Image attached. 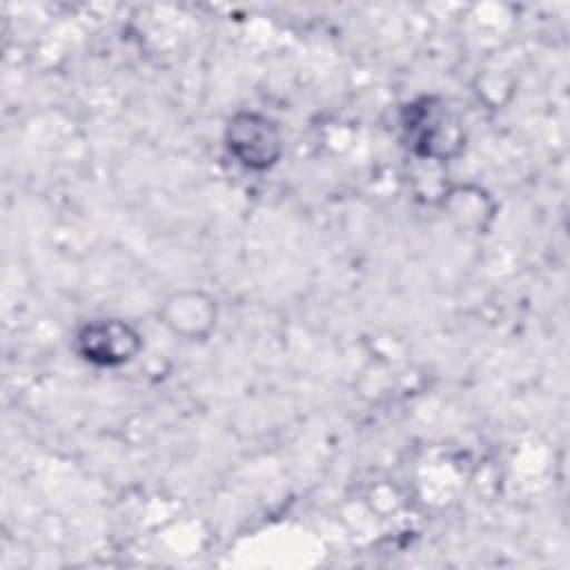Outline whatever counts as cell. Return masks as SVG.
Segmentation results:
<instances>
[{
    "mask_svg": "<svg viewBox=\"0 0 570 570\" xmlns=\"http://www.w3.org/2000/svg\"><path fill=\"white\" fill-rule=\"evenodd\" d=\"M436 200L448 220L463 234H485L497 218V200L474 183L448 185Z\"/></svg>",
    "mask_w": 570,
    "mask_h": 570,
    "instance_id": "5",
    "label": "cell"
},
{
    "mask_svg": "<svg viewBox=\"0 0 570 570\" xmlns=\"http://www.w3.org/2000/svg\"><path fill=\"white\" fill-rule=\"evenodd\" d=\"M158 321L171 336L200 343L218 325V301L203 287H178L158 305Z\"/></svg>",
    "mask_w": 570,
    "mask_h": 570,
    "instance_id": "4",
    "label": "cell"
},
{
    "mask_svg": "<svg viewBox=\"0 0 570 570\" xmlns=\"http://www.w3.org/2000/svg\"><path fill=\"white\" fill-rule=\"evenodd\" d=\"M223 145L229 158L245 171L265 174L285 154V134L269 114L258 109L234 111L223 129Z\"/></svg>",
    "mask_w": 570,
    "mask_h": 570,
    "instance_id": "2",
    "label": "cell"
},
{
    "mask_svg": "<svg viewBox=\"0 0 570 570\" xmlns=\"http://www.w3.org/2000/svg\"><path fill=\"white\" fill-rule=\"evenodd\" d=\"M401 140L410 156L428 165H445L465 149V127L459 111L436 94L407 100L399 111Z\"/></svg>",
    "mask_w": 570,
    "mask_h": 570,
    "instance_id": "1",
    "label": "cell"
},
{
    "mask_svg": "<svg viewBox=\"0 0 570 570\" xmlns=\"http://www.w3.org/2000/svg\"><path fill=\"white\" fill-rule=\"evenodd\" d=\"M71 347L80 361L100 370H118L136 361L145 347L140 330L114 316L85 321L71 338Z\"/></svg>",
    "mask_w": 570,
    "mask_h": 570,
    "instance_id": "3",
    "label": "cell"
}]
</instances>
